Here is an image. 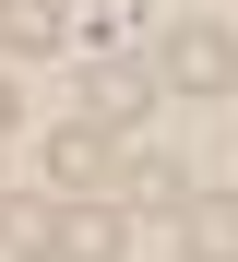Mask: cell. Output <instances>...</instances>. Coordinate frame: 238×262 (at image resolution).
<instances>
[{
    "label": "cell",
    "mask_w": 238,
    "mask_h": 262,
    "mask_svg": "<svg viewBox=\"0 0 238 262\" xmlns=\"http://www.w3.org/2000/svg\"><path fill=\"white\" fill-rule=\"evenodd\" d=\"M179 262H238V191H190L179 203Z\"/></svg>",
    "instance_id": "5b68a950"
},
{
    "label": "cell",
    "mask_w": 238,
    "mask_h": 262,
    "mask_svg": "<svg viewBox=\"0 0 238 262\" xmlns=\"http://www.w3.org/2000/svg\"><path fill=\"white\" fill-rule=\"evenodd\" d=\"M155 96H167L155 60H83V119H95V131H131Z\"/></svg>",
    "instance_id": "3957f363"
},
{
    "label": "cell",
    "mask_w": 238,
    "mask_h": 262,
    "mask_svg": "<svg viewBox=\"0 0 238 262\" xmlns=\"http://www.w3.org/2000/svg\"><path fill=\"white\" fill-rule=\"evenodd\" d=\"M155 83H167V96H226V83H238V48L214 24H155Z\"/></svg>",
    "instance_id": "6da1fadb"
},
{
    "label": "cell",
    "mask_w": 238,
    "mask_h": 262,
    "mask_svg": "<svg viewBox=\"0 0 238 262\" xmlns=\"http://www.w3.org/2000/svg\"><path fill=\"white\" fill-rule=\"evenodd\" d=\"M48 179H60V191H95V203H107V191H131V155H119V131H60V143H48Z\"/></svg>",
    "instance_id": "7a4b0ae2"
},
{
    "label": "cell",
    "mask_w": 238,
    "mask_h": 262,
    "mask_svg": "<svg viewBox=\"0 0 238 262\" xmlns=\"http://www.w3.org/2000/svg\"><path fill=\"white\" fill-rule=\"evenodd\" d=\"M131 203H190V191H179V167H167V155H131Z\"/></svg>",
    "instance_id": "52a82bcc"
},
{
    "label": "cell",
    "mask_w": 238,
    "mask_h": 262,
    "mask_svg": "<svg viewBox=\"0 0 238 262\" xmlns=\"http://www.w3.org/2000/svg\"><path fill=\"white\" fill-rule=\"evenodd\" d=\"M0 131H12V96H0Z\"/></svg>",
    "instance_id": "ba28073f"
},
{
    "label": "cell",
    "mask_w": 238,
    "mask_h": 262,
    "mask_svg": "<svg viewBox=\"0 0 238 262\" xmlns=\"http://www.w3.org/2000/svg\"><path fill=\"white\" fill-rule=\"evenodd\" d=\"M107 12H131V0H107Z\"/></svg>",
    "instance_id": "9c48e42d"
},
{
    "label": "cell",
    "mask_w": 238,
    "mask_h": 262,
    "mask_svg": "<svg viewBox=\"0 0 238 262\" xmlns=\"http://www.w3.org/2000/svg\"><path fill=\"white\" fill-rule=\"evenodd\" d=\"M0 48H12V60L60 48V0H0Z\"/></svg>",
    "instance_id": "8992f818"
},
{
    "label": "cell",
    "mask_w": 238,
    "mask_h": 262,
    "mask_svg": "<svg viewBox=\"0 0 238 262\" xmlns=\"http://www.w3.org/2000/svg\"><path fill=\"white\" fill-rule=\"evenodd\" d=\"M119 214L107 203H48V262H119Z\"/></svg>",
    "instance_id": "277c9868"
}]
</instances>
